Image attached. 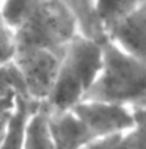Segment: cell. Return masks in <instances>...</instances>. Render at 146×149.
<instances>
[{
	"label": "cell",
	"instance_id": "cell-1",
	"mask_svg": "<svg viewBox=\"0 0 146 149\" xmlns=\"http://www.w3.org/2000/svg\"><path fill=\"white\" fill-rule=\"evenodd\" d=\"M102 41L91 39L82 33L72 38L60 58L50 94L41 104L44 110H72L85 100L102 66Z\"/></svg>",
	"mask_w": 146,
	"mask_h": 149
},
{
	"label": "cell",
	"instance_id": "cell-2",
	"mask_svg": "<svg viewBox=\"0 0 146 149\" xmlns=\"http://www.w3.org/2000/svg\"><path fill=\"white\" fill-rule=\"evenodd\" d=\"M85 100L146 107V64L104 38L102 66Z\"/></svg>",
	"mask_w": 146,
	"mask_h": 149
},
{
	"label": "cell",
	"instance_id": "cell-3",
	"mask_svg": "<svg viewBox=\"0 0 146 149\" xmlns=\"http://www.w3.org/2000/svg\"><path fill=\"white\" fill-rule=\"evenodd\" d=\"M79 33L75 17L60 0H39L14 30V47H41L61 57Z\"/></svg>",
	"mask_w": 146,
	"mask_h": 149
},
{
	"label": "cell",
	"instance_id": "cell-4",
	"mask_svg": "<svg viewBox=\"0 0 146 149\" xmlns=\"http://www.w3.org/2000/svg\"><path fill=\"white\" fill-rule=\"evenodd\" d=\"M60 58L61 57L55 52L41 47H14L13 64L21 75L27 97L31 102L43 104L50 94Z\"/></svg>",
	"mask_w": 146,
	"mask_h": 149
},
{
	"label": "cell",
	"instance_id": "cell-5",
	"mask_svg": "<svg viewBox=\"0 0 146 149\" xmlns=\"http://www.w3.org/2000/svg\"><path fill=\"white\" fill-rule=\"evenodd\" d=\"M90 134L97 136L118 135L133 127V115L129 107L101 100H82L72 108Z\"/></svg>",
	"mask_w": 146,
	"mask_h": 149
},
{
	"label": "cell",
	"instance_id": "cell-6",
	"mask_svg": "<svg viewBox=\"0 0 146 149\" xmlns=\"http://www.w3.org/2000/svg\"><path fill=\"white\" fill-rule=\"evenodd\" d=\"M104 36L146 64V0H138L127 14L104 31Z\"/></svg>",
	"mask_w": 146,
	"mask_h": 149
},
{
	"label": "cell",
	"instance_id": "cell-7",
	"mask_svg": "<svg viewBox=\"0 0 146 149\" xmlns=\"http://www.w3.org/2000/svg\"><path fill=\"white\" fill-rule=\"evenodd\" d=\"M47 124L57 149H79L94 136L72 110L47 111Z\"/></svg>",
	"mask_w": 146,
	"mask_h": 149
},
{
	"label": "cell",
	"instance_id": "cell-8",
	"mask_svg": "<svg viewBox=\"0 0 146 149\" xmlns=\"http://www.w3.org/2000/svg\"><path fill=\"white\" fill-rule=\"evenodd\" d=\"M22 149H57V144L49 130L47 113L43 105L35 107L25 121Z\"/></svg>",
	"mask_w": 146,
	"mask_h": 149
},
{
	"label": "cell",
	"instance_id": "cell-9",
	"mask_svg": "<svg viewBox=\"0 0 146 149\" xmlns=\"http://www.w3.org/2000/svg\"><path fill=\"white\" fill-rule=\"evenodd\" d=\"M72 13L80 33L91 39L102 41L105 38L96 13V0H60Z\"/></svg>",
	"mask_w": 146,
	"mask_h": 149
},
{
	"label": "cell",
	"instance_id": "cell-10",
	"mask_svg": "<svg viewBox=\"0 0 146 149\" xmlns=\"http://www.w3.org/2000/svg\"><path fill=\"white\" fill-rule=\"evenodd\" d=\"M38 105H41V104L31 102L30 99H25V97L17 99V105H16L14 113L10 116L6 135H5V140H3L0 149H22L25 121L28 118V115H30V111Z\"/></svg>",
	"mask_w": 146,
	"mask_h": 149
},
{
	"label": "cell",
	"instance_id": "cell-11",
	"mask_svg": "<svg viewBox=\"0 0 146 149\" xmlns=\"http://www.w3.org/2000/svg\"><path fill=\"white\" fill-rule=\"evenodd\" d=\"M138 0H96V13L101 27L105 31L116 21L126 16Z\"/></svg>",
	"mask_w": 146,
	"mask_h": 149
},
{
	"label": "cell",
	"instance_id": "cell-12",
	"mask_svg": "<svg viewBox=\"0 0 146 149\" xmlns=\"http://www.w3.org/2000/svg\"><path fill=\"white\" fill-rule=\"evenodd\" d=\"M38 2L39 0H0V13L14 31L25 21Z\"/></svg>",
	"mask_w": 146,
	"mask_h": 149
},
{
	"label": "cell",
	"instance_id": "cell-13",
	"mask_svg": "<svg viewBox=\"0 0 146 149\" xmlns=\"http://www.w3.org/2000/svg\"><path fill=\"white\" fill-rule=\"evenodd\" d=\"M2 96H19L28 99L24 82L13 61L0 64V97Z\"/></svg>",
	"mask_w": 146,
	"mask_h": 149
},
{
	"label": "cell",
	"instance_id": "cell-14",
	"mask_svg": "<svg viewBox=\"0 0 146 149\" xmlns=\"http://www.w3.org/2000/svg\"><path fill=\"white\" fill-rule=\"evenodd\" d=\"M133 115V127L127 130L131 149H146V107L131 108Z\"/></svg>",
	"mask_w": 146,
	"mask_h": 149
},
{
	"label": "cell",
	"instance_id": "cell-15",
	"mask_svg": "<svg viewBox=\"0 0 146 149\" xmlns=\"http://www.w3.org/2000/svg\"><path fill=\"white\" fill-rule=\"evenodd\" d=\"M14 55V31L0 13V64L13 61Z\"/></svg>",
	"mask_w": 146,
	"mask_h": 149
},
{
	"label": "cell",
	"instance_id": "cell-16",
	"mask_svg": "<svg viewBox=\"0 0 146 149\" xmlns=\"http://www.w3.org/2000/svg\"><path fill=\"white\" fill-rule=\"evenodd\" d=\"M79 149H129L127 141V132L118 135H108V136H97L90 140Z\"/></svg>",
	"mask_w": 146,
	"mask_h": 149
},
{
	"label": "cell",
	"instance_id": "cell-17",
	"mask_svg": "<svg viewBox=\"0 0 146 149\" xmlns=\"http://www.w3.org/2000/svg\"><path fill=\"white\" fill-rule=\"evenodd\" d=\"M8 121H10V116H0V146H2L3 140H5V135H6Z\"/></svg>",
	"mask_w": 146,
	"mask_h": 149
}]
</instances>
